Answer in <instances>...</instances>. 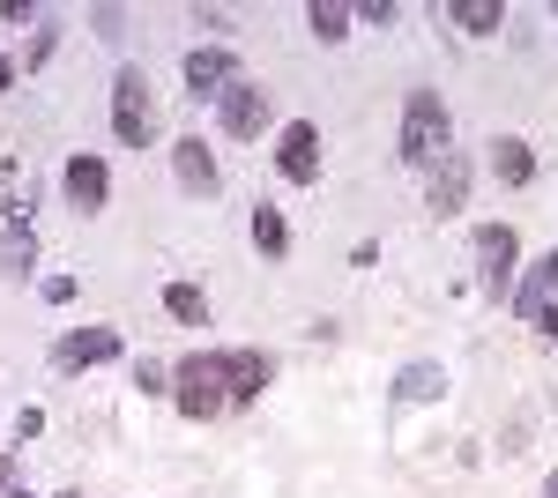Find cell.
<instances>
[{"mask_svg":"<svg viewBox=\"0 0 558 498\" xmlns=\"http://www.w3.org/2000/svg\"><path fill=\"white\" fill-rule=\"evenodd\" d=\"M60 186H68V202L83 208V216H97V208L112 202V171H105V157H68V171H60Z\"/></svg>","mask_w":558,"mask_h":498,"instance_id":"cell-11","label":"cell"},{"mask_svg":"<svg viewBox=\"0 0 558 498\" xmlns=\"http://www.w3.org/2000/svg\"><path fill=\"white\" fill-rule=\"evenodd\" d=\"M209 357H216V379H223V394H231V402H254L260 387L276 379V365H268L260 350H209Z\"/></svg>","mask_w":558,"mask_h":498,"instance_id":"cell-9","label":"cell"},{"mask_svg":"<svg viewBox=\"0 0 558 498\" xmlns=\"http://www.w3.org/2000/svg\"><path fill=\"white\" fill-rule=\"evenodd\" d=\"M462 202H470V157L447 149V157L425 171V208L432 216H462Z\"/></svg>","mask_w":558,"mask_h":498,"instance_id":"cell-8","label":"cell"},{"mask_svg":"<svg viewBox=\"0 0 558 498\" xmlns=\"http://www.w3.org/2000/svg\"><path fill=\"white\" fill-rule=\"evenodd\" d=\"M447 23L470 31V38H492L507 23V0H447Z\"/></svg>","mask_w":558,"mask_h":498,"instance_id":"cell-15","label":"cell"},{"mask_svg":"<svg viewBox=\"0 0 558 498\" xmlns=\"http://www.w3.org/2000/svg\"><path fill=\"white\" fill-rule=\"evenodd\" d=\"M31 260H38L31 223H15V216H8V223H0V268H8V276H31Z\"/></svg>","mask_w":558,"mask_h":498,"instance_id":"cell-17","label":"cell"},{"mask_svg":"<svg viewBox=\"0 0 558 498\" xmlns=\"http://www.w3.org/2000/svg\"><path fill=\"white\" fill-rule=\"evenodd\" d=\"M172 179L186 186V194H216V157L202 134H186V142H172Z\"/></svg>","mask_w":558,"mask_h":498,"instance_id":"cell-13","label":"cell"},{"mask_svg":"<svg viewBox=\"0 0 558 498\" xmlns=\"http://www.w3.org/2000/svg\"><path fill=\"white\" fill-rule=\"evenodd\" d=\"M8 498H31V491H8Z\"/></svg>","mask_w":558,"mask_h":498,"instance_id":"cell-26","label":"cell"},{"mask_svg":"<svg viewBox=\"0 0 558 498\" xmlns=\"http://www.w3.org/2000/svg\"><path fill=\"white\" fill-rule=\"evenodd\" d=\"M395 149H402V165H417V171H432L454 149V120H447L439 89H410V97H402V134H395Z\"/></svg>","mask_w":558,"mask_h":498,"instance_id":"cell-1","label":"cell"},{"mask_svg":"<svg viewBox=\"0 0 558 498\" xmlns=\"http://www.w3.org/2000/svg\"><path fill=\"white\" fill-rule=\"evenodd\" d=\"M305 23H313V38H320V45H343L350 38V8H336V0H313Z\"/></svg>","mask_w":558,"mask_h":498,"instance_id":"cell-20","label":"cell"},{"mask_svg":"<svg viewBox=\"0 0 558 498\" xmlns=\"http://www.w3.org/2000/svg\"><path fill=\"white\" fill-rule=\"evenodd\" d=\"M551 305H558V246L536 253L529 276L514 283V313H521V320H536V313H551Z\"/></svg>","mask_w":558,"mask_h":498,"instance_id":"cell-12","label":"cell"},{"mask_svg":"<svg viewBox=\"0 0 558 498\" xmlns=\"http://www.w3.org/2000/svg\"><path fill=\"white\" fill-rule=\"evenodd\" d=\"M276 171H283L291 186H313V179H320V126L313 120H291L276 134Z\"/></svg>","mask_w":558,"mask_h":498,"instance_id":"cell-5","label":"cell"},{"mask_svg":"<svg viewBox=\"0 0 558 498\" xmlns=\"http://www.w3.org/2000/svg\"><path fill=\"white\" fill-rule=\"evenodd\" d=\"M172 402H179V416H194V424H216V416L231 410V394H223V379H216V357H209V350L179 357V373H172Z\"/></svg>","mask_w":558,"mask_h":498,"instance_id":"cell-2","label":"cell"},{"mask_svg":"<svg viewBox=\"0 0 558 498\" xmlns=\"http://www.w3.org/2000/svg\"><path fill=\"white\" fill-rule=\"evenodd\" d=\"M447 394V373L439 365H402L395 373V402H439Z\"/></svg>","mask_w":558,"mask_h":498,"instance_id":"cell-16","label":"cell"},{"mask_svg":"<svg viewBox=\"0 0 558 498\" xmlns=\"http://www.w3.org/2000/svg\"><path fill=\"white\" fill-rule=\"evenodd\" d=\"M165 313H172L179 328H209V297H202V283H172V291H165Z\"/></svg>","mask_w":558,"mask_h":498,"instance_id":"cell-18","label":"cell"},{"mask_svg":"<svg viewBox=\"0 0 558 498\" xmlns=\"http://www.w3.org/2000/svg\"><path fill=\"white\" fill-rule=\"evenodd\" d=\"M15 491V454H0V498Z\"/></svg>","mask_w":558,"mask_h":498,"instance_id":"cell-22","label":"cell"},{"mask_svg":"<svg viewBox=\"0 0 558 498\" xmlns=\"http://www.w3.org/2000/svg\"><path fill=\"white\" fill-rule=\"evenodd\" d=\"M514 260H521V239H514V223H484L476 231V283H484V297H507L514 305Z\"/></svg>","mask_w":558,"mask_h":498,"instance_id":"cell-4","label":"cell"},{"mask_svg":"<svg viewBox=\"0 0 558 498\" xmlns=\"http://www.w3.org/2000/svg\"><path fill=\"white\" fill-rule=\"evenodd\" d=\"M120 357V328H75L52 342V365L60 373H89V365H112Z\"/></svg>","mask_w":558,"mask_h":498,"instance_id":"cell-7","label":"cell"},{"mask_svg":"<svg viewBox=\"0 0 558 498\" xmlns=\"http://www.w3.org/2000/svg\"><path fill=\"white\" fill-rule=\"evenodd\" d=\"M0 89H15V60L8 52H0Z\"/></svg>","mask_w":558,"mask_h":498,"instance_id":"cell-24","label":"cell"},{"mask_svg":"<svg viewBox=\"0 0 558 498\" xmlns=\"http://www.w3.org/2000/svg\"><path fill=\"white\" fill-rule=\"evenodd\" d=\"M492 171H499V186H529V179H536V149H529L521 134H499V142H492Z\"/></svg>","mask_w":558,"mask_h":498,"instance_id":"cell-14","label":"cell"},{"mask_svg":"<svg viewBox=\"0 0 558 498\" xmlns=\"http://www.w3.org/2000/svg\"><path fill=\"white\" fill-rule=\"evenodd\" d=\"M89 23H97V38H128V31H120V23H128V15H120V8H97V15H89Z\"/></svg>","mask_w":558,"mask_h":498,"instance_id":"cell-21","label":"cell"},{"mask_svg":"<svg viewBox=\"0 0 558 498\" xmlns=\"http://www.w3.org/2000/svg\"><path fill=\"white\" fill-rule=\"evenodd\" d=\"M60 498H83V491H60Z\"/></svg>","mask_w":558,"mask_h":498,"instance_id":"cell-27","label":"cell"},{"mask_svg":"<svg viewBox=\"0 0 558 498\" xmlns=\"http://www.w3.org/2000/svg\"><path fill=\"white\" fill-rule=\"evenodd\" d=\"M216 112H223V134H239V142H254L260 126H268V89L239 75V83L223 89V105H216Z\"/></svg>","mask_w":558,"mask_h":498,"instance_id":"cell-10","label":"cell"},{"mask_svg":"<svg viewBox=\"0 0 558 498\" xmlns=\"http://www.w3.org/2000/svg\"><path fill=\"white\" fill-rule=\"evenodd\" d=\"M536 498H558V476H544V491H536Z\"/></svg>","mask_w":558,"mask_h":498,"instance_id":"cell-25","label":"cell"},{"mask_svg":"<svg viewBox=\"0 0 558 498\" xmlns=\"http://www.w3.org/2000/svg\"><path fill=\"white\" fill-rule=\"evenodd\" d=\"M112 134L128 149H149L157 142V97H149V75L142 68H120V83H112Z\"/></svg>","mask_w":558,"mask_h":498,"instance_id":"cell-3","label":"cell"},{"mask_svg":"<svg viewBox=\"0 0 558 498\" xmlns=\"http://www.w3.org/2000/svg\"><path fill=\"white\" fill-rule=\"evenodd\" d=\"M536 335H558V305H551V313H536Z\"/></svg>","mask_w":558,"mask_h":498,"instance_id":"cell-23","label":"cell"},{"mask_svg":"<svg viewBox=\"0 0 558 498\" xmlns=\"http://www.w3.org/2000/svg\"><path fill=\"white\" fill-rule=\"evenodd\" d=\"M254 246L268 253V260H283V253H291V223H283V208H268V202L254 208Z\"/></svg>","mask_w":558,"mask_h":498,"instance_id":"cell-19","label":"cell"},{"mask_svg":"<svg viewBox=\"0 0 558 498\" xmlns=\"http://www.w3.org/2000/svg\"><path fill=\"white\" fill-rule=\"evenodd\" d=\"M231 83H239V60H231L223 45H194V52H186V97H194V105H202V97L223 105Z\"/></svg>","mask_w":558,"mask_h":498,"instance_id":"cell-6","label":"cell"}]
</instances>
